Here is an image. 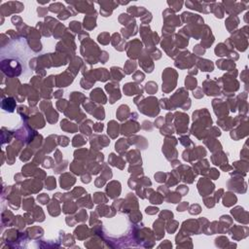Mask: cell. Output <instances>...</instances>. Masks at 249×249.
Returning a JSON list of instances; mask_svg holds the SVG:
<instances>
[{"mask_svg": "<svg viewBox=\"0 0 249 249\" xmlns=\"http://www.w3.org/2000/svg\"><path fill=\"white\" fill-rule=\"evenodd\" d=\"M1 70L10 78L18 77L21 73V66L17 59L6 58L1 61Z\"/></svg>", "mask_w": 249, "mask_h": 249, "instance_id": "obj_1", "label": "cell"}, {"mask_svg": "<svg viewBox=\"0 0 249 249\" xmlns=\"http://www.w3.org/2000/svg\"><path fill=\"white\" fill-rule=\"evenodd\" d=\"M59 182H61V186L62 189H70L71 188L70 186H72L75 183V177H73L69 173H64V175L61 176Z\"/></svg>", "mask_w": 249, "mask_h": 249, "instance_id": "obj_2", "label": "cell"}, {"mask_svg": "<svg viewBox=\"0 0 249 249\" xmlns=\"http://www.w3.org/2000/svg\"><path fill=\"white\" fill-rule=\"evenodd\" d=\"M143 90L140 88V86L132 83H128L124 86V92L127 95H132L136 94H142Z\"/></svg>", "mask_w": 249, "mask_h": 249, "instance_id": "obj_3", "label": "cell"}, {"mask_svg": "<svg viewBox=\"0 0 249 249\" xmlns=\"http://www.w3.org/2000/svg\"><path fill=\"white\" fill-rule=\"evenodd\" d=\"M106 193L108 194V197L110 199H115L116 197H119L121 193V185L119 182H116L115 184V188H113V182H111L110 184H108L106 188Z\"/></svg>", "mask_w": 249, "mask_h": 249, "instance_id": "obj_4", "label": "cell"}, {"mask_svg": "<svg viewBox=\"0 0 249 249\" xmlns=\"http://www.w3.org/2000/svg\"><path fill=\"white\" fill-rule=\"evenodd\" d=\"M74 235L78 239H85L91 235V231L86 225H81L74 231Z\"/></svg>", "mask_w": 249, "mask_h": 249, "instance_id": "obj_5", "label": "cell"}, {"mask_svg": "<svg viewBox=\"0 0 249 249\" xmlns=\"http://www.w3.org/2000/svg\"><path fill=\"white\" fill-rule=\"evenodd\" d=\"M16 108V100L13 98H6L2 99V109L12 113Z\"/></svg>", "mask_w": 249, "mask_h": 249, "instance_id": "obj_6", "label": "cell"}, {"mask_svg": "<svg viewBox=\"0 0 249 249\" xmlns=\"http://www.w3.org/2000/svg\"><path fill=\"white\" fill-rule=\"evenodd\" d=\"M91 98L92 100H95V102H98V103H102V104H104L106 103L107 99H106V96L103 94V91L100 90V89H95V91H92L91 92Z\"/></svg>", "mask_w": 249, "mask_h": 249, "instance_id": "obj_7", "label": "cell"}, {"mask_svg": "<svg viewBox=\"0 0 249 249\" xmlns=\"http://www.w3.org/2000/svg\"><path fill=\"white\" fill-rule=\"evenodd\" d=\"M138 129H139V126L137 123H133V122H129L127 123L126 125L123 126V131H122V133L123 134H126V135H128L129 134V133H134L135 132L138 131Z\"/></svg>", "mask_w": 249, "mask_h": 249, "instance_id": "obj_8", "label": "cell"}, {"mask_svg": "<svg viewBox=\"0 0 249 249\" xmlns=\"http://www.w3.org/2000/svg\"><path fill=\"white\" fill-rule=\"evenodd\" d=\"M154 229L156 233V239H161L165 236V222L162 223L161 220H158L154 223Z\"/></svg>", "mask_w": 249, "mask_h": 249, "instance_id": "obj_9", "label": "cell"}, {"mask_svg": "<svg viewBox=\"0 0 249 249\" xmlns=\"http://www.w3.org/2000/svg\"><path fill=\"white\" fill-rule=\"evenodd\" d=\"M27 233L28 235V236L30 237V239H39L43 236L44 231L42 228H39V227H34V228H28Z\"/></svg>", "mask_w": 249, "mask_h": 249, "instance_id": "obj_10", "label": "cell"}, {"mask_svg": "<svg viewBox=\"0 0 249 249\" xmlns=\"http://www.w3.org/2000/svg\"><path fill=\"white\" fill-rule=\"evenodd\" d=\"M199 62H198V65L202 69V71H208V72L213 71V64L210 61L199 58Z\"/></svg>", "mask_w": 249, "mask_h": 249, "instance_id": "obj_11", "label": "cell"}, {"mask_svg": "<svg viewBox=\"0 0 249 249\" xmlns=\"http://www.w3.org/2000/svg\"><path fill=\"white\" fill-rule=\"evenodd\" d=\"M129 108L127 105H121L119 107L118 112H117V117L120 121H125L126 119L129 117Z\"/></svg>", "mask_w": 249, "mask_h": 249, "instance_id": "obj_12", "label": "cell"}, {"mask_svg": "<svg viewBox=\"0 0 249 249\" xmlns=\"http://www.w3.org/2000/svg\"><path fill=\"white\" fill-rule=\"evenodd\" d=\"M94 72H95V76L98 77V80H99V81H106V80H108L109 78H110L109 72L107 71V70H106L105 68H98V69H95Z\"/></svg>", "mask_w": 249, "mask_h": 249, "instance_id": "obj_13", "label": "cell"}, {"mask_svg": "<svg viewBox=\"0 0 249 249\" xmlns=\"http://www.w3.org/2000/svg\"><path fill=\"white\" fill-rule=\"evenodd\" d=\"M236 202V197L231 194V193H227L224 196V199H223V204L225 206H231L233 204H235Z\"/></svg>", "mask_w": 249, "mask_h": 249, "instance_id": "obj_14", "label": "cell"}, {"mask_svg": "<svg viewBox=\"0 0 249 249\" xmlns=\"http://www.w3.org/2000/svg\"><path fill=\"white\" fill-rule=\"evenodd\" d=\"M118 129H119V124H117L115 121H111L108 124V134L111 135L112 138H115L118 135Z\"/></svg>", "mask_w": 249, "mask_h": 249, "instance_id": "obj_15", "label": "cell"}, {"mask_svg": "<svg viewBox=\"0 0 249 249\" xmlns=\"http://www.w3.org/2000/svg\"><path fill=\"white\" fill-rule=\"evenodd\" d=\"M181 199V196L178 192H173V193H169V194L166 197V200L168 202H171V203H177L179 202V200Z\"/></svg>", "mask_w": 249, "mask_h": 249, "instance_id": "obj_16", "label": "cell"}, {"mask_svg": "<svg viewBox=\"0 0 249 249\" xmlns=\"http://www.w3.org/2000/svg\"><path fill=\"white\" fill-rule=\"evenodd\" d=\"M111 75H112V78L117 81H120L123 79L124 77V72L122 71V69L120 67H112L111 68Z\"/></svg>", "mask_w": 249, "mask_h": 249, "instance_id": "obj_17", "label": "cell"}, {"mask_svg": "<svg viewBox=\"0 0 249 249\" xmlns=\"http://www.w3.org/2000/svg\"><path fill=\"white\" fill-rule=\"evenodd\" d=\"M65 122H66V124L67 125H65V123L64 121H61V128L62 129H64V131H66V132H75L78 131V127L75 124H70V123H68L66 120H65Z\"/></svg>", "mask_w": 249, "mask_h": 249, "instance_id": "obj_18", "label": "cell"}, {"mask_svg": "<svg viewBox=\"0 0 249 249\" xmlns=\"http://www.w3.org/2000/svg\"><path fill=\"white\" fill-rule=\"evenodd\" d=\"M197 84H198V82H197V79L194 77H187L185 80V85H186V88L189 89V90H194V88L197 87Z\"/></svg>", "mask_w": 249, "mask_h": 249, "instance_id": "obj_19", "label": "cell"}, {"mask_svg": "<svg viewBox=\"0 0 249 249\" xmlns=\"http://www.w3.org/2000/svg\"><path fill=\"white\" fill-rule=\"evenodd\" d=\"M76 211V204L70 202H66V203L64 204V213H74Z\"/></svg>", "mask_w": 249, "mask_h": 249, "instance_id": "obj_20", "label": "cell"}, {"mask_svg": "<svg viewBox=\"0 0 249 249\" xmlns=\"http://www.w3.org/2000/svg\"><path fill=\"white\" fill-rule=\"evenodd\" d=\"M145 90H146V92H148V94L153 95L157 92L158 86H157V84L154 83V82H149V83H147L146 86H145Z\"/></svg>", "mask_w": 249, "mask_h": 249, "instance_id": "obj_21", "label": "cell"}, {"mask_svg": "<svg viewBox=\"0 0 249 249\" xmlns=\"http://www.w3.org/2000/svg\"><path fill=\"white\" fill-rule=\"evenodd\" d=\"M135 68H136V64H134V62L129 61H127V64H126L125 72L127 74H132L135 70Z\"/></svg>", "mask_w": 249, "mask_h": 249, "instance_id": "obj_22", "label": "cell"}, {"mask_svg": "<svg viewBox=\"0 0 249 249\" xmlns=\"http://www.w3.org/2000/svg\"><path fill=\"white\" fill-rule=\"evenodd\" d=\"M24 218H21V216L20 215H18V216L15 217V220H14V225L17 226L18 229H24Z\"/></svg>", "mask_w": 249, "mask_h": 249, "instance_id": "obj_23", "label": "cell"}, {"mask_svg": "<svg viewBox=\"0 0 249 249\" xmlns=\"http://www.w3.org/2000/svg\"><path fill=\"white\" fill-rule=\"evenodd\" d=\"M92 115L96 118L98 119V120H103L105 117H104V110H103L102 107H98V108L95 109V111H94V113Z\"/></svg>", "mask_w": 249, "mask_h": 249, "instance_id": "obj_24", "label": "cell"}, {"mask_svg": "<svg viewBox=\"0 0 249 249\" xmlns=\"http://www.w3.org/2000/svg\"><path fill=\"white\" fill-rule=\"evenodd\" d=\"M94 200L95 203H100L103 200L104 202H107V199L104 197V194H102V193H95L94 195Z\"/></svg>", "mask_w": 249, "mask_h": 249, "instance_id": "obj_25", "label": "cell"}, {"mask_svg": "<svg viewBox=\"0 0 249 249\" xmlns=\"http://www.w3.org/2000/svg\"><path fill=\"white\" fill-rule=\"evenodd\" d=\"M48 190H53L55 188V179L53 176L48 177V179L46 181V187Z\"/></svg>", "mask_w": 249, "mask_h": 249, "instance_id": "obj_26", "label": "cell"}, {"mask_svg": "<svg viewBox=\"0 0 249 249\" xmlns=\"http://www.w3.org/2000/svg\"><path fill=\"white\" fill-rule=\"evenodd\" d=\"M178 223L176 221H171L168 224V227H166V230H168V233H173L176 231V229L178 228Z\"/></svg>", "mask_w": 249, "mask_h": 249, "instance_id": "obj_27", "label": "cell"}, {"mask_svg": "<svg viewBox=\"0 0 249 249\" xmlns=\"http://www.w3.org/2000/svg\"><path fill=\"white\" fill-rule=\"evenodd\" d=\"M86 219H87V212H86V210H84V209L79 211V213L76 215V220L79 222H84Z\"/></svg>", "mask_w": 249, "mask_h": 249, "instance_id": "obj_28", "label": "cell"}, {"mask_svg": "<svg viewBox=\"0 0 249 249\" xmlns=\"http://www.w3.org/2000/svg\"><path fill=\"white\" fill-rule=\"evenodd\" d=\"M173 214L168 210H163V212L160 214V218L163 219V220H168V219H172Z\"/></svg>", "mask_w": 249, "mask_h": 249, "instance_id": "obj_29", "label": "cell"}, {"mask_svg": "<svg viewBox=\"0 0 249 249\" xmlns=\"http://www.w3.org/2000/svg\"><path fill=\"white\" fill-rule=\"evenodd\" d=\"M37 199H38V202L40 203H42V204H47L48 202H49V196H48L47 194H41L39 195L38 197H37Z\"/></svg>", "mask_w": 249, "mask_h": 249, "instance_id": "obj_30", "label": "cell"}, {"mask_svg": "<svg viewBox=\"0 0 249 249\" xmlns=\"http://www.w3.org/2000/svg\"><path fill=\"white\" fill-rule=\"evenodd\" d=\"M160 194H158V196H155V193L152 196V198H150V202L151 203H157V204H161L163 202V198L161 196H159Z\"/></svg>", "mask_w": 249, "mask_h": 249, "instance_id": "obj_31", "label": "cell"}, {"mask_svg": "<svg viewBox=\"0 0 249 249\" xmlns=\"http://www.w3.org/2000/svg\"><path fill=\"white\" fill-rule=\"evenodd\" d=\"M190 214H199L200 213V206L199 205V204H193V205H191L190 207Z\"/></svg>", "mask_w": 249, "mask_h": 249, "instance_id": "obj_32", "label": "cell"}, {"mask_svg": "<svg viewBox=\"0 0 249 249\" xmlns=\"http://www.w3.org/2000/svg\"><path fill=\"white\" fill-rule=\"evenodd\" d=\"M70 28H71L74 32H79L80 28H81L80 23H78V21H72V23H70Z\"/></svg>", "mask_w": 249, "mask_h": 249, "instance_id": "obj_33", "label": "cell"}, {"mask_svg": "<svg viewBox=\"0 0 249 249\" xmlns=\"http://www.w3.org/2000/svg\"><path fill=\"white\" fill-rule=\"evenodd\" d=\"M188 191H189V188L186 187V186H184V185L178 186V187H177V192L179 193L181 196H185L188 193Z\"/></svg>", "mask_w": 249, "mask_h": 249, "instance_id": "obj_34", "label": "cell"}, {"mask_svg": "<svg viewBox=\"0 0 249 249\" xmlns=\"http://www.w3.org/2000/svg\"><path fill=\"white\" fill-rule=\"evenodd\" d=\"M144 74L143 73H141L140 71H136L135 74L133 75V79H134L136 82H142L144 80Z\"/></svg>", "mask_w": 249, "mask_h": 249, "instance_id": "obj_35", "label": "cell"}, {"mask_svg": "<svg viewBox=\"0 0 249 249\" xmlns=\"http://www.w3.org/2000/svg\"><path fill=\"white\" fill-rule=\"evenodd\" d=\"M104 35H105V33H101V34L98 35V42L103 44V45H106V44L109 43V38H110V37H108V38H104Z\"/></svg>", "mask_w": 249, "mask_h": 249, "instance_id": "obj_36", "label": "cell"}, {"mask_svg": "<svg viewBox=\"0 0 249 249\" xmlns=\"http://www.w3.org/2000/svg\"><path fill=\"white\" fill-rule=\"evenodd\" d=\"M53 207H54V209H57V210H58V211H61V208H59V206H58V202L57 204H55V206L54 205ZM49 213L52 215V216H58V211H55V212H53V208H52V207H49Z\"/></svg>", "mask_w": 249, "mask_h": 249, "instance_id": "obj_37", "label": "cell"}, {"mask_svg": "<svg viewBox=\"0 0 249 249\" xmlns=\"http://www.w3.org/2000/svg\"><path fill=\"white\" fill-rule=\"evenodd\" d=\"M105 180L106 179H103V178H101V177H98V179L95 180V186H96V187H98V188H101L102 186L105 184Z\"/></svg>", "mask_w": 249, "mask_h": 249, "instance_id": "obj_38", "label": "cell"}, {"mask_svg": "<svg viewBox=\"0 0 249 249\" xmlns=\"http://www.w3.org/2000/svg\"><path fill=\"white\" fill-rule=\"evenodd\" d=\"M194 52L196 55H203L204 54V49L202 47H200L199 45H197L194 48Z\"/></svg>", "mask_w": 249, "mask_h": 249, "instance_id": "obj_39", "label": "cell"}, {"mask_svg": "<svg viewBox=\"0 0 249 249\" xmlns=\"http://www.w3.org/2000/svg\"><path fill=\"white\" fill-rule=\"evenodd\" d=\"M188 205H189V203L188 202H183V203H181V204H179V205H178V207H177V211H180V212H183V211H185L186 209H187V207H188Z\"/></svg>", "mask_w": 249, "mask_h": 249, "instance_id": "obj_40", "label": "cell"}, {"mask_svg": "<svg viewBox=\"0 0 249 249\" xmlns=\"http://www.w3.org/2000/svg\"><path fill=\"white\" fill-rule=\"evenodd\" d=\"M146 213L147 214H156V213H158V211H159V209L157 208V207H147L146 208Z\"/></svg>", "mask_w": 249, "mask_h": 249, "instance_id": "obj_41", "label": "cell"}, {"mask_svg": "<svg viewBox=\"0 0 249 249\" xmlns=\"http://www.w3.org/2000/svg\"><path fill=\"white\" fill-rule=\"evenodd\" d=\"M92 129H95V132H102V129H103V125L102 124H95V126L92 127Z\"/></svg>", "mask_w": 249, "mask_h": 249, "instance_id": "obj_42", "label": "cell"}, {"mask_svg": "<svg viewBox=\"0 0 249 249\" xmlns=\"http://www.w3.org/2000/svg\"><path fill=\"white\" fill-rule=\"evenodd\" d=\"M166 175V173H157V174H155V178L158 182H163L165 179H163V177H165Z\"/></svg>", "mask_w": 249, "mask_h": 249, "instance_id": "obj_43", "label": "cell"}, {"mask_svg": "<svg viewBox=\"0 0 249 249\" xmlns=\"http://www.w3.org/2000/svg\"><path fill=\"white\" fill-rule=\"evenodd\" d=\"M74 217H71V220H70V217H67L66 218V223H67V225L69 226V227H72V226H74L77 223V220L76 219H73Z\"/></svg>", "mask_w": 249, "mask_h": 249, "instance_id": "obj_44", "label": "cell"}, {"mask_svg": "<svg viewBox=\"0 0 249 249\" xmlns=\"http://www.w3.org/2000/svg\"><path fill=\"white\" fill-rule=\"evenodd\" d=\"M161 247H168V248H171V247H172V244L169 242V240H165V242H163V243L159 246V248H161Z\"/></svg>", "mask_w": 249, "mask_h": 249, "instance_id": "obj_45", "label": "cell"}, {"mask_svg": "<svg viewBox=\"0 0 249 249\" xmlns=\"http://www.w3.org/2000/svg\"><path fill=\"white\" fill-rule=\"evenodd\" d=\"M162 121H163V118H162V117L158 118L157 120H156V122H155V126H156V127H157V128H161L162 125H163V123H162Z\"/></svg>", "mask_w": 249, "mask_h": 249, "instance_id": "obj_46", "label": "cell"}, {"mask_svg": "<svg viewBox=\"0 0 249 249\" xmlns=\"http://www.w3.org/2000/svg\"><path fill=\"white\" fill-rule=\"evenodd\" d=\"M82 182H84V183H89V182H91V176L90 175H83L82 176Z\"/></svg>", "mask_w": 249, "mask_h": 249, "instance_id": "obj_47", "label": "cell"}, {"mask_svg": "<svg viewBox=\"0 0 249 249\" xmlns=\"http://www.w3.org/2000/svg\"><path fill=\"white\" fill-rule=\"evenodd\" d=\"M199 92H202V90H200V89H198V91H197V92L194 91V96H195V98H202V96L203 95V94L199 95Z\"/></svg>", "mask_w": 249, "mask_h": 249, "instance_id": "obj_48", "label": "cell"}, {"mask_svg": "<svg viewBox=\"0 0 249 249\" xmlns=\"http://www.w3.org/2000/svg\"><path fill=\"white\" fill-rule=\"evenodd\" d=\"M55 94H57V95H55V98H58V96H61V95H64V92H62V91H58V92H55Z\"/></svg>", "mask_w": 249, "mask_h": 249, "instance_id": "obj_49", "label": "cell"}]
</instances>
